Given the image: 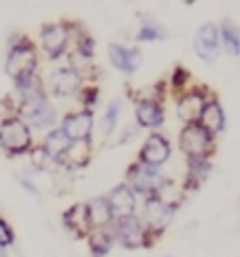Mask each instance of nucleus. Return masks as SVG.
Segmentation results:
<instances>
[{"mask_svg":"<svg viewBox=\"0 0 240 257\" xmlns=\"http://www.w3.org/2000/svg\"><path fill=\"white\" fill-rule=\"evenodd\" d=\"M41 66V51L34 39L24 32H13L7 41L5 56V75L9 79H17L28 72H36Z\"/></svg>","mask_w":240,"mask_h":257,"instance_id":"1","label":"nucleus"},{"mask_svg":"<svg viewBox=\"0 0 240 257\" xmlns=\"http://www.w3.org/2000/svg\"><path fill=\"white\" fill-rule=\"evenodd\" d=\"M168 85L160 81L149 91L138 94L134 100V123L147 132H160L166 123V98H168Z\"/></svg>","mask_w":240,"mask_h":257,"instance_id":"2","label":"nucleus"},{"mask_svg":"<svg viewBox=\"0 0 240 257\" xmlns=\"http://www.w3.org/2000/svg\"><path fill=\"white\" fill-rule=\"evenodd\" d=\"M34 130L24 117L5 113L0 117V151L7 158H24L34 149Z\"/></svg>","mask_w":240,"mask_h":257,"instance_id":"3","label":"nucleus"},{"mask_svg":"<svg viewBox=\"0 0 240 257\" xmlns=\"http://www.w3.org/2000/svg\"><path fill=\"white\" fill-rule=\"evenodd\" d=\"M110 229H113L115 242L126 251L153 249L155 242H158V238L147 229L138 213L130 217H115L113 223H110Z\"/></svg>","mask_w":240,"mask_h":257,"instance_id":"4","label":"nucleus"},{"mask_svg":"<svg viewBox=\"0 0 240 257\" xmlns=\"http://www.w3.org/2000/svg\"><path fill=\"white\" fill-rule=\"evenodd\" d=\"M72 43V20L47 22L39 30V51L49 62H60Z\"/></svg>","mask_w":240,"mask_h":257,"instance_id":"5","label":"nucleus"},{"mask_svg":"<svg viewBox=\"0 0 240 257\" xmlns=\"http://www.w3.org/2000/svg\"><path fill=\"white\" fill-rule=\"evenodd\" d=\"M177 147L185 158H215L217 136L208 132L200 121L183 123L177 136Z\"/></svg>","mask_w":240,"mask_h":257,"instance_id":"6","label":"nucleus"},{"mask_svg":"<svg viewBox=\"0 0 240 257\" xmlns=\"http://www.w3.org/2000/svg\"><path fill=\"white\" fill-rule=\"evenodd\" d=\"M166 179H168V174H166L162 168L158 166H149V164H143L134 160L130 166L126 168V183L130 185L138 198H149V196H155V191H158Z\"/></svg>","mask_w":240,"mask_h":257,"instance_id":"7","label":"nucleus"},{"mask_svg":"<svg viewBox=\"0 0 240 257\" xmlns=\"http://www.w3.org/2000/svg\"><path fill=\"white\" fill-rule=\"evenodd\" d=\"M213 94V89L202 83H191L183 94L174 98V113L181 123H196L200 121L202 108H204L208 96Z\"/></svg>","mask_w":240,"mask_h":257,"instance_id":"8","label":"nucleus"},{"mask_svg":"<svg viewBox=\"0 0 240 257\" xmlns=\"http://www.w3.org/2000/svg\"><path fill=\"white\" fill-rule=\"evenodd\" d=\"M174 215H177V208L168 206L160 198L149 196V198L141 200V213H138V217L143 219V223L147 225V229H149L158 240L166 234V229L172 225Z\"/></svg>","mask_w":240,"mask_h":257,"instance_id":"9","label":"nucleus"},{"mask_svg":"<svg viewBox=\"0 0 240 257\" xmlns=\"http://www.w3.org/2000/svg\"><path fill=\"white\" fill-rule=\"evenodd\" d=\"M45 79V89L51 100H68V98H77L79 89L83 87V81L70 66H60L51 70Z\"/></svg>","mask_w":240,"mask_h":257,"instance_id":"10","label":"nucleus"},{"mask_svg":"<svg viewBox=\"0 0 240 257\" xmlns=\"http://www.w3.org/2000/svg\"><path fill=\"white\" fill-rule=\"evenodd\" d=\"M62 132L68 136L72 143L81 141H94L96 130V113L87 111V108H75V111H66L60 117Z\"/></svg>","mask_w":240,"mask_h":257,"instance_id":"11","label":"nucleus"},{"mask_svg":"<svg viewBox=\"0 0 240 257\" xmlns=\"http://www.w3.org/2000/svg\"><path fill=\"white\" fill-rule=\"evenodd\" d=\"M136 160L143 162V164H149V166L164 168L166 164L172 160V143H170V139L166 134H162V132H149L145 136L141 149H138Z\"/></svg>","mask_w":240,"mask_h":257,"instance_id":"12","label":"nucleus"},{"mask_svg":"<svg viewBox=\"0 0 240 257\" xmlns=\"http://www.w3.org/2000/svg\"><path fill=\"white\" fill-rule=\"evenodd\" d=\"M106 60L117 72H122L126 77H132L143 64V51L136 45L113 41L106 45Z\"/></svg>","mask_w":240,"mask_h":257,"instance_id":"13","label":"nucleus"},{"mask_svg":"<svg viewBox=\"0 0 240 257\" xmlns=\"http://www.w3.org/2000/svg\"><path fill=\"white\" fill-rule=\"evenodd\" d=\"M193 51L200 62L206 66L215 64L221 58V41H219V26L213 22L202 24L193 34Z\"/></svg>","mask_w":240,"mask_h":257,"instance_id":"14","label":"nucleus"},{"mask_svg":"<svg viewBox=\"0 0 240 257\" xmlns=\"http://www.w3.org/2000/svg\"><path fill=\"white\" fill-rule=\"evenodd\" d=\"M106 202L110 206L113 217H130V215L138 213L141 198L136 196V191L128 185L126 181H122V183H117L115 187H110V191L106 194Z\"/></svg>","mask_w":240,"mask_h":257,"instance_id":"15","label":"nucleus"},{"mask_svg":"<svg viewBox=\"0 0 240 257\" xmlns=\"http://www.w3.org/2000/svg\"><path fill=\"white\" fill-rule=\"evenodd\" d=\"M215 170L213 158H185V177H183V189L185 194L198 191L210 179Z\"/></svg>","mask_w":240,"mask_h":257,"instance_id":"16","label":"nucleus"},{"mask_svg":"<svg viewBox=\"0 0 240 257\" xmlns=\"http://www.w3.org/2000/svg\"><path fill=\"white\" fill-rule=\"evenodd\" d=\"M39 145H41V149L45 151V155L49 158V162L53 164V168H62L64 155H66V151L70 149L72 141L62 132L60 125H55V127H51V130L45 132L43 141Z\"/></svg>","mask_w":240,"mask_h":257,"instance_id":"17","label":"nucleus"},{"mask_svg":"<svg viewBox=\"0 0 240 257\" xmlns=\"http://www.w3.org/2000/svg\"><path fill=\"white\" fill-rule=\"evenodd\" d=\"M62 225L72 238H77V240H85V236L89 234V229H91L85 202H77V204H72V206H68L66 210H64L62 213Z\"/></svg>","mask_w":240,"mask_h":257,"instance_id":"18","label":"nucleus"},{"mask_svg":"<svg viewBox=\"0 0 240 257\" xmlns=\"http://www.w3.org/2000/svg\"><path fill=\"white\" fill-rule=\"evenodd\" d=\"M60 117L62 115L58 111V106L53 104L51 98L45 100V102H41V104H36L34 108H30V111L24 115V119L36 132H47V130H51V127H55L60 123Z\"/></svg>","mask_w":240,"mask_h":257,"instance_id":"19","label":"nucleus"},{"mask_svg":"<svg viewBox=\"0 0 240 257\" xmlns=\"http://www.w3.org/2000/svg\"><path fill=\"white\" fill-rule=\"evenodd\" d=\"M200 123L204 125L208 132H213L217 139L225 132V127H227V115H225V108H223V104H221V100H219V96L215 94V91L208 96L204 108H202Z\"/></svg>","mask_w":240,"mask_h":257,"instance_id":"20","label":"nucleus"},{"mask_svg":"<svg viewBox=\"0 0 240 257\" xmlns=\"http://www.w3.org/2000/svg\"><path fill=\"white\" fill-rule=\"evenodd\" d=\"M85 242H87V251L91 257H106L117 246L110 225L108 227H91L89 234L85 236Z\"/></svg>","mask_w":240,"mask_h":257,"instance_id":"21","label":"nucleus"},{"mask_svg":"<svg viewBox=\"0 0 240 257\" xmlns=\"http://www.w3.org/2000/svg\"><path fill=\"white\" fill-rule=\"evenodd\" d=\"M94 141H81V143H72L70 149L64 155V162H62V168L66 170H81L89 166L91 162V155H94Z\"/></svg>","mask_w":240,"mask_h":257,"instance_id":"22","label":"nucleus"},{"mask_svg":"<svg viewBox=\"0 0 240 257\" xmlns=\"http://www.w3.org/2000/svg\"><path fill=\"white\" fill-rule=\"evenodd\" d=\"M134 39H136V43H162L168 39V30H166V26L160 24L155 17L141 15V24H138Z\"/></svg>","mask_w":240,"mask_h":257,"instance_id":"23","label":"nucleus"},{"mask_svg":"<svg viewBox=\"0 0 240 257\" xmlns=\"http://www.w3.org/2000/svg\"><path fill=\"white\" fill-rule=\"evenodd\" d=\"M122 115H124V100L122 98H110L104 111H102V117H100V134L108 139L117 132L119 123H122Z\"/></svg>","mask_w":240,"mask_h":257,"instance_id":"24","label":"nucleus"},{"mask_svg":"<svg viewBox=\"0 0 240 257\" xmlns=\"http://www.w3.org/2000/svg\"><path fill=\"white\" fill-rule=\"evenodd\" d=\"M219 26V41H221V51L227 53L229 58L240 56V26L232 20H223Z\"/></svg>","mask_w":240,"mask_h":257,"instance_id":"25","label":"nucleus"},{"mask_svg":"<svg viewBox=\"0 0 240 257\" xmlns=\"http://www.w3.org/2000/svg\"><path fill=\"white\" fill-rule=\"evenodd\" d=\"M87 206V215H89V223L91 227H108L113 223V213L106 202V196H94L85 202Z\"/></svg>","mask_w":240,"mask_h":257,"instance_id":"26","label":"nucleus"},{"mask_svg":"<svg viewBox=\"0 0 240 257\" xmlns=\"http://www.w3.org/2000/svg\"><path fill=\"white\" fill-rule=\"evenodd\" d=\"M193 83L191 79V70L185 68L183 64H177L172 70H170V77L166 79V85H168V94L177 98L179 94H183L189 85Z\"/></svg>","mask_w":240,"mask_h":257,"instance_id":"27","label":"nucleus"},{"mask_svg":"<svg viewBox=\"0 0 240 257\" xmlns=\"http://www.w3.org/2000/svg\"><path fill=\"white\" fill-rule=\"evenodd\" d=\"M100 100H102V91H100L98 83H83V87L77 94V102L81 108H87V111H94L100 106Z\"/></svg>","mask_w":240,"mask_h":257,"instance_id":"28","label":"nucleus"},{"mask_svg":"<svg viewBox=\"0 0 240 257\" xmlns=\"http://www.w3.org/2000/svg\"><path fill=\"white\" fill-rule=\"evenodd\" d=\"M15 240H17V236H15L13 225L9 223V219H5L0 215V249L11 251L15 246Z\"/></svg>","mask_w":240,"mask_h":257,"instance_id":"29","label":"nucleus"},{"mask_svg":"<svg viewBox=\"0 0 240 257\" xmlns=\"http://www.w3.org/2000/svg\"><path fill=\"white\" fill-rule=\"evenodd\" d=\"M15 181H17V185H20L28 196H32V198H41V187L36 185V181H34L32 177H28V174H17Z\"/></svg>","mask_w":240,"mask_h":257,"instance_id":"30","label":"nucleus"},{"mask_svg":"<svg viewBox=\"0 0 240 257\" xmlns=\"http://www.w3.org/2000/svg\"><path fill=\"white\" fill-rule=\"evenodd\" d=\"M138 132H141V127H138L136 123H128L124 127V134H119V145H126V143L134 141L136 136H138Z\"/></svg>","mask_w":240,"mask_h":257,"instance_id":"31","label":"nucleus"},{"mask_svg":"<svg viewBox=\"0 0 240 257\" xmlns=\"http://www.w3.org/2000/svg\"><path fill=\"white\" fill-rule=\"evenodd\" d=\"M183 3H185V5H189V7H191L193 3H196V0H183Z\"/></svg>","mask_w":240,"mask_h":257,"instance_id":"32","label":"nucleus"},{"mask_svg":"<svg viewBox=\"0 0 240 257\" xmlns=\"http://www.w3.org/2000/svg\"><path fill=\"white\" fill-rule=\"evenodd\" d=\"M168 257H170V255H168Z\"/></svg>","mask_w":240,"mask_h":257,"instance_id":"33","label":"nucleus"}]
</instances>
